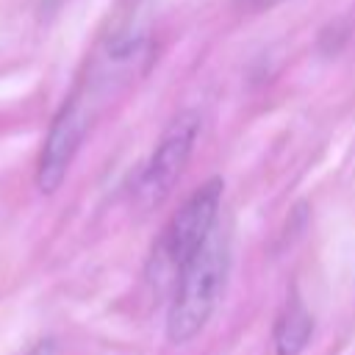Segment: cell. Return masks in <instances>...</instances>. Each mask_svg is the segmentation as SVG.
<instances>
[{"label": "cell", "instance_id": "52a82bcc", "mask_svg": "<svg viewBox=\"0 0 355 355\" xmlns=\"http://www.w3.org/2000/svg\"><path fill=\"white\" fill-rule=\"evenodd\" d=\"M236 3L244 6V8H269V6H275L280 0H236Z\"/></svg>", "mask_w": 355, "mask_h": 355}, {"label": "cell", "instance_id": "277c9868", "mask_svg": "<svg viewBox=\"0 0 355 355\" xmlns=\"http://www.w3.org/2000/svg\"><path fill=\"white\" fill-rule=\"evenodd\" d=\"M89 125H92V108L80 94L69 97L55 114L39 155V169H36V183L44 194H53L64 183L69 164L89 133Z\"/></svg>", "mask_w": 355, "mask_h": 355}, {"label": "cell", "instance_id": "3957f363", "mask_svg": "<svg viewBox=\"0 0 355 355\" xmlns=\"http://www.w3.org/2000/svg\"><path fill=\"white\" fill-rule=\"evenodd\" d=\"M200 128H202V116L197 111H180L164 128L150 161L144 164V169L139 175V183H136V197L147 208L164 202L172 194L175 183L180 180V175L194 153Z\"/></svg>", "mask_w": 355, "mask_h": 355}, {"label": "cell", "instance_id": "5b68a950", "mask_svg": "<svg viewBox=\"0 0 355 355\" xmlns=\"http://www.w3.org/2000/svg\"><path fill=\"white\" fill-rule=\"evenodd\" d=\"M311 336H313V316L305 300L300 297V291L291 288L275 322V333H272L275 355H300L308 347Z\"/></svg>", "mask_w": 355, "mask_h": 355}, {"label": "cell", "instance_id": "7a4b0ae2", "mask_svg": "<svg viewBox=\"0 0 355 355\" xmlns=\"http://www.w3.org/2000/svg\"><path fill=\"white\" fill-rule=\"evenodd\" d=\"M222 189L225 180L214 175L186 197V202L172 214V219L161 233V241L155 247V261L178 272L205 244V239L219 225Z\"/></svg>", "mask_w": 355, "mask_h": 355}, {"label": "cell", "instance_id": "8992f818", "mask_svg": "<svg viewBox=\"0 0 355 355\" xmlns=\"http://www.w3.org/2000/svg\"><path fill=\"white\" fill-rule=\"evenodd\" d=\"M25 355H58V344H55L53 338H42V341H36Z\"/></svg>", "mask_w": 355, "mask_h": 355}, {"label": "cell", "instance_id": "6da1fadb", "mask_svg": "<svg viewBox=\"0 0 355 355\" xmlns=\"http://www.w3.org/2000/svg\"><path fill=\"white\" fill-rule=\"evenodd\" d=\"M230 269V239L216 225L205 244L178 269L175 294L166 311V338L172 344H189L202 333L216 311Z\"/></svg>", "mask_w": 355, "mask_h": 355}]
</instances>
